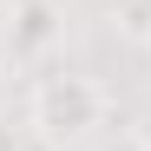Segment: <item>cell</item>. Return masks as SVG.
<instances>
[{
	"mask_svg": "<svg viewBox=\"0 0 151 151\" xmlns=\"http://www.w3.org/2000/svg\"><path fill=\"white\" fill-rule=\"evenodd\" d=\"M132 132H138V138H145V151H151V105L138 112V125H132Z\"/></svg>",
	"mask_w": 151,
	"mask_h": 151,
	"instance_id": "cell-4",
	"label": "cell"
},
{
	"mask_svg": "<svg viewBox=\"0 0 151 151\" xmlns=\"http://www.w3.org/2000/svg\"><path fill=\"white\" fill-rule=\"evenodd\" d=\"M53 40H59V0H13V20H7L0 46L13 59H40Z\"/></svg>",
	"mask_w": 151,
	"mask_h": 151,
	"instance_id": "cell-2",
	"label": "cell"
},
{
	"mask_svg": "<svg viewBox=\"0 0 151 151\" xmlns=\"http://www.w3.org/2000/svg\"><path fill=\"white\" fill-rule=\"evenodd\" d=\"M145 53H151V33H145Z\"/></svg>",
	"mask_w": 151,
	"mask_h": 151,
	"instance_id": "cell-5",
	"label": "cell"
},
{
	"mask_svg": "<svg viewBox=\"0 0 151 151\" xmlns=\"http://www.w3.org/2000/svg\"><path fill=\"white\" fill-rule=\"evenodd\" d=\"M27 118L46 145H79L92 138V125L105 118V86L92 72H46L27 99Z\"/></svg>",
	"mask_w": 151,
	"mask_h": 151,
	"instance_id": "cell-1",
	"label": "cell"
},
{
	"mask_svg": "<svg viewBox=\"0 0 151 151\" xmlns=\"http://www.w3.org/2000/svg\"><path fill=\"white\" fill-rule=\"evenodd\" d=\"M112 7H125V0H112Z\"/></svg>",
	"mask_w": 151,
	"mask_h": 151,
	"instance_id": "cell-6",
	"label": "cell"
},
{
	"mask_svg": "<svg viewBox=\"0 0 151 151\" xmlns=\"http://www.w3.org/2000/svg\"><path fill=\"white\" fill-rule=\"evenodd\" d=\"M99 151H145V138H138V132H118V138H105Z\"/></svg>",
	"mask_w": 151,
	"mask_h": 151,
	"instance_id": "cell-3",
	"label": "cell"
}]
</instances>
